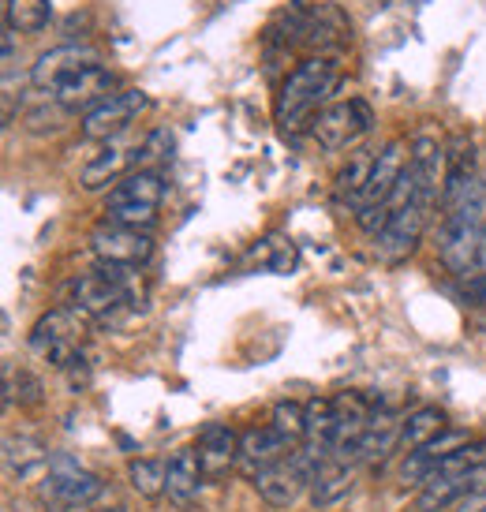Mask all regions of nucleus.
<instances>
[{"instance_id":"nucleus-1","label":"nucleus","mask_w":486,"mask_h":512,"mask_svg":"<svg viewBox=\"0 0 486 512\" xmlns=\"http://www.w3.org/2000/svg\"><path fill=\"white\" fill-rule=\"evenodd\" d=\"M445 214L438 255L449 273H468L479 266L486 243V180L464 165L449 161V184H445Z\"/></svg>"},{"instance_id":"nucleus-2","label":"nucleus","mask_w":486,"mask_h":512,"mask_svg":"<svg viewBox=\"0 0 486 512\" xmlns=\"http://www.w3.org/2000/svg\"><path fill=\"white\" fill-rule=\"evenodd\" d=\"M341 86V60L333 53H315V57L300 60L273 98V124L296 135V131H311L315 116L333 101V90Z\"/></svg>"},{"instance_id":"nucleus-3","label":"nucleus","mask_w":486,"mask_h":512,"mask_svg":"<svg viewBox=\"0 0 486 512\" xmlns=\"http://www.w3.org/2000/svg\"><path fill=\"white\" fill-rule=\"evenodd\" d=\"M139 303H143V270H124V266L98 262V270L79 273L68 285L64 307L83 314L90 326H116Z\"/></svg>"},{"instance_id":"nucleus-4","label":"nucleus","mask_w":486,"mask_h":512,"mask_svg":"<svg viewBox=\"0 0 486 512\" xmlns=\"http://www.w3.org/2000/svg\"><path fill=\"white\" fill-rule=\"evenodd\" d=\"M348 30H352V23L341 15V8H333V4H303L300 0V4H292L288 12L273 19L266 38H270V45H281V49L303 45L315 57V53H326L337 42H344Z\"/></svg>"},{"instance_id":"nucleus-5","label":"nucleus","mask_w":486,"mask_h":512,"mask_svg":"<svg viewBox=\"0 0 486 512\" xmlns=\"http://www.w3.org/2000/svg\"><path fill=\"white\" fill-rule=\"evenodd\" d=\"M165 172L161 169H135L128 172L116 187H109V199H105V221L128 228H150L158 225L161 202H165Z\"/></svg>"},{"instance_id":"nucleus-6","label":"nucleus","mask_w":486,"mask_h":512,"mask_svg":"<svg viewBox=\"0 0 486 512\" xmlns=\"http://www.w3.org/2000/svg\"><path fill=\"white\" fill-rule=\"evenodd\" d=\"M86 322L83 314H75L72 307H53L45 311L34 329H30V352L57 370H75L86 363Z\"/></svg>"},{"instance_id":"nucleus-7","label":"nucleus","mask_w":486,"mask_h":512,"mask_svg":"<svg viewBox=\"0 0 486 512\" xmlns=\"http://www.w3.org/2000/svg\"><path fill=\"white\" fill-rule=\"evenodd\" d=\"M38 498L53 512L94 509L105 498V483L72 456H53L49 471L42 475V486H38Z\"/></svg>"},{"instance_id":"nucleus-8","label":"nucleus","mask_w":486,"mask_h":512,"mask_svg":"<svg viewBox=\"0 0 486 512\" xmlns=\"http://www.w3.org/2000/svg\"><path fill=\"white\" fill-rule=\"evenodd\" d=\"M374 109L367 98H341V101H329L326 109L315 116L311 124V139H315L322 150L337 154V150H352L359 146L374 128Z\"/></svg>"},{"instance_id":"nucleus-9","label":"nucleus","mask_w":486,"mask_h":512,"mask_svg":"<svg viewBox=\"0 0 486 512\" xmlns=\"http://www.w3.org/2000/svg\"><path fill=\"white\" fill-rule=\"evenodd\" d=\"M430 214H434V202L423 199V195L412 187L408 199L389 214L382 232L374 236V251H378V258H382V262H401V258L412 255L415 247H419V240H423V232H427Z\"/></svg>"},{"instance_id":"nucleus-10","label":"nucleus","mask_w":486,"mask_h":512,"mask_svg":"<svg viewBox=\"0 0 486 512\" xmlns=\"http://www.w3.org/2000/svg\"><path fill=\"white\" fill-rule=\"evenodd\" d=\"M90 251L98 255V262L105 266H124V270H143L146 262L154 258V236L143 228L113 225V221H101L90 232Z\"/></svg>"},{"instance_id":"nucleus-11","label":"nucleus","mask_w":486,"mask_h":512,"mask_svg":"<svg viewBox=\"0 0 486 512\" xmlns=\"http://www.w3.org/2000/svg\"><path fill=\"white\" fill-rule=\"evenodd\" d=\"M113 94H116V72H109L105 64H90L83 72L68 75V79L49 94V101H53L64 116H86V113H94L98 105H105Z\"/></svg>"},{"instance_id":"nucleus-12","label":"nucleus","mask_w":486,"mask_h":512,"mask_svg":"<svg viewBox=\"0 0 486 512\" xmlns=\"http://www.w3.org/2000/svg\"><path fill=\"white\" fill-rule=\"evenodd\" d=\"M146 109H150V98H146L143 90H116L105 105H98L94 113L83 116L79 131L90 143H109V139H120Z\"/></svg>"},{"instance_id":"nucleus-13","label":"nucleus","mask_w":486,"mask_h":512,"mask_svg":"<svg viewBox=\"0 0 486 512\" xmlns=\"http://www.w3.org/2000/svg\"><path fill=\"white\" fill-rule=\"evenodd\" d=\"M486 490V468L438 471L415 490V512H445Z\"/></svg>"},{"instance_id":"nucleus-14","label":"nucleus","mask_w":486,"mask_h":512,"mask_svg":"<svg viewBox=\"0 0 486 512\" xmlns=\"http://www.w3.org/2000/svg\"><path fill=\"white\" fill-rule=\"evenodd\" d=\"M139 143H143V139H139ZM139 143H128L124 135H120V139H109V143L101 146L98 154L79 169V187H83V191H101V187H109V184L116 187L128 172L139 169Z\"/></svg>"},{"instance_id":"nucleus-15","label":"nucleus","mask_w":486,"mask_h":512,"mask_svg":"<svg viewBox=\"0 0 486 512\" xmlns=\"http://www.w3.org/2000/svg\"><path fill=\"white\" fill-rule=\"evenodd\" d=\"M333 412H337V430H333V445H329V460L337 464H352L363 430L371 423L374 404L363 393H337L333 397Z\"/></svg>"},{"instance_id":"nucleus-16","label":"nucleus","mask_w":486,"mask_h":512,"mask_svg":"<svg viewBox=\"0 0 486 512\" xmlns=\"http://www.w3.org/2000/svg\"><path fill=\"white\" fill-rule=\"evenodd\" d=\"M472 441L475 438L468 434V430L445 427L442 434H438L434 441H427L423 449H415V453H404V460H401V483L404 486H415V490H419V486L427 483L434 471L442 468L449 456L460 453V449H464V445H472Z\"/></svg>"},{"instance_id":"nucleus-17","label":"nucleus","mask_w":486,"mask_h":512,"mask_svg":"<svg viewBox=\"0 0 486 512\" xmlns=\"http://www.w3.org/2000/svg\"><path fill=\"white\" fill-rule=\"evenodd\" d=\"M90 64H98V53H94L90 45H75V42L57 45V49H45L42 57L30 64L27 83L34 86V90H42V94H53L68 75L83 72Z\"/></svg>"},{"instance_id":"nucleus-18","label":"nucleus","mask_w":486,"mask_h":512,"mask_svg":"<svg viewBox=\"0 0 486 512\" xmlns=\"http://www.w3.org/2000/svg\"><path fill=\"white\" fill-rule=\"evenodd\" d=\"M195 456H199L206 483H217L229 471L240 468V434L229 423H206L199 430V441H195Z\"/></svg>"},{"instance_id":"nucleus-19","label":"nucleus","mask_w":486,"mask_h":512,"mask_svg":"<svg viewBox=\"0 0 486 512\" xmlns=\"http://www.w3.org/2000/svg\"><path fill=\"white\" fill-rule=\"evenodd\" d=\"M292 453H296V449H292L270 423H266V427H247L240 434V468L236 471H240L243 479L255 483L258 475H266L270 468L285 464Z\"/></svg>"},{"instance_id":"nucleus-20","label":"nucleus","mask_w":486,"mask_h":512,"mask_svg":"<svg viewBox=\"0 0 486 512\" xmlns=\"http://www.w3.org/2000/svg\"><path fill=\"white\" fill-rule=\"evenodd\" d=\"M401 423L404 415H397L389 404H374V415L367 430H363V438H359L356 453H352V464L356 468H374L389 453H401Z\"/></svg>"},{"instance_id":"nucleus-21","label":"nucleus","mask_w":486,"mask_h":512,"mask_svg":"<svg viewBox=\"0 0 486 512\" xmlns=\"http://www.w3.org/2000/svg\"><path fill=\"white\" fill-rule=\"evenodd\" d=\"M202 483H206V475L199 468L195 449H176L169 456V471H165V498L176 509H191L202 494Z\"/></svg>"},{"instance_id":"nucleus-22","label":"nucleus","mask_w":486,"mask_h":512,"mask_svg":"<svg viewBox=\"0 0 486 512\" xmlns=\"http://www.w3.org/2000/svg\"><path fill=\"white\" fill-rule=\"evenodd\" d=\"M255 490L270 509H288V505H296L303 490H311V486H307V479H303L300 471L292 468V460H285V464L270 468L266 475H258Z\"/></svg>"},{"instance_id":"nucleus-23","label":"nucleus","mask_w":486,"mask_h":512,"mask_svg":"<svg viewBox=\"0 0 486 512\" xmlns=\"http://www.w3.org/2000/svg\"><path fill=\"white\" fill-rule=\"evenodd\" d=\"M4 471H8V479H19V483H27L34 475H42L49 471V453H45L42 441L27 438V434H8L4 438Z\"/></svg>"},{"instance_id":"nucleus-24","label":"nucleus","mask_w":486,"mask_h":512,"mask_svg":"<svg viewBox=\"0 0 486 512\" xmlns=\"http://www.w3.org/2000/svg\"><path fill=\"white\" fill-rule=\"evenodd\" d=\"M352 486H356V464H337V460H329L326 468L318 471V479L311 483V505L315 509H333V505H341L348 494H352Z\"/></svg>"},{"instance_id":"nucleus-25","label":"nucleus","mask_w":486,"mask_h":512,"mask_svg":"<svg viewBox=\"0 0 486 512\" xmlns=\"http://www.w3.org/2000/svg\"><path fill=\"white\" fill-rule=\"evenodd\" d=\"M371 165H374V150H359L352 154V161L337 172V184H333V202L348 210V214H356L359 199H363V187H367V176H371Z\"/></svg>"},{"instance_id":"nucleus-26","label":"nucleus","mask_w":486,"mask_h":512,"mask_svg":"<svg viewBox=\"0 0 486 512\" xmlns=\"http://www.w3.org/2000/svg\"><path fill=\"white\" fill-rule=\"evenodd\" d=\"M53 19V0H4V27L12 34H42Z\"/></svg>"},{"instance_id":"nucleus-27","label":"nucleus","mask_w":486,"mask_h":512,"mask_svg":"<svg viewBox=\"0 0 486 512\" xmlns=\"http://www.w3.org/2000/svg\"><path fill=\"white\" fill-rule=\"evenodd\" d=\"M445 430V415L438 408H415L401 423V453H415L427 441H434Z\"/></svg>"},{"instance_id":"nucleus-28","label":"nucleus","mask_w":486,"mask_h":512,"mask_svg":"<svg viewBox=\"0 0 486 512\" xmlns=\"http://www.w3.org/2000/svg\"><path fill=\"white\" fill-rule=\"evenodd\" d=\"M333 430H337L333 397L307 400V430H303V445H311V449H318V453H329V445H333Z\"/></svg>"},{"instance_id":"nucleus-29","label":"nucleus","mask_w":486,"mask_h":512,"mask_svg":"<svg viewBox=\"0 0 486 512\" xmlns=\"http://www.w3.org/2000/svg\"><path fill=\"white\" fill-rule=\"evenodd\" d=\"M165 471L169 464H161L154 456H135L128 464V483L139 498H165Z\"/></svg>"},{"instance_id":"nucleus-30","label":"nucleus","mask_w":486,"mask_h":512,"mask_svg":"<svg viewBox=\"0 0 486 512\" xmlns=\"http://www.w3.org/2000/svg\"><path fill=\"white\" fill-rule=\"evenodd\" d=\"M270 427L277 430L292 449H300L303 430H307V404H300V400H277L270 412Z\"/></svg>"},{"instance_id":"nucleus-31","label":"nucleus","mask_w":486,"mask_h":512,"mask_svg":"<svg viewBox=\"0 0 486 512\" xmlns=\"http://www.w3.org/2000/svg\"><path fill=\"white\" fill-rule=\"evenodd\" d=\"M457 512H486V490L483 494H475V498H468V501H460Z\"/></svg>"},{"instance_id":"nucleus-32","label":"nucleus","mask_w":486,"mask_h":512,"mask_svg":"<svg viewBox=\"0 0 486 512\" xmlns=\"http://www.w3.org/2000/svg\"><path fill=\"white\" fill-rule=\"evenodd\" d=\"M86 512H124V505L113 501V505H94V509H86Z\"/></svg>"},{"instance_id":"nucleus-33","label":"nucleus","mask_w":486,"mask_h":512,"mask_svg":"<svg viewBox=\"0 0 486 512\" xmlns=\"http://www.w3.org/2000/svg\"><path fill=\"white\" fill-rule=\"evenodd\" d=\"M479 270L486 273V243H483V255H479Z\"/></svg>"}]
</instances>
